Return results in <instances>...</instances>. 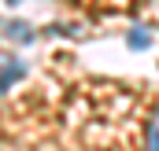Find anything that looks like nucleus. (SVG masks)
<instances>
[{
  "mask_svg": "<svg viewBox=\"0 0 159 151\" xmlns=\"http://www.w3.org/2000/svg\"><path fill=\"white\" fill-rule=\"evenodd\" d=\"M129 44H133V48H148V33H144V30H137V33L129 37Z\"/></svg>",
  "mask_w": 159,
  "mask_h": 151,
  "instance_id": "nucleus-3",
  "label": "nucleus"
},
{
  "mask_svg": "<svg viewBox=\"0 0 159 151\" xmlns=\"http://www.w3.org/2000/svg\"><path fill=\"white\" fill-rule=\"evenodd\" d=\"M7 30H11V37H19V41H30V30H26V26H15V22H11Z\"/></svg>",
  "mask_w": 159,
  "mask_h": 151,
  "instance_id": "nucleus-4",
  "label": "nucleus"
},
{
  "mask_svg": "<svg viewBox=\"0 0 159 151\" xmlns=\"http://www.w3.org/2000/svg\"><path fill=\"white\" fill-rule=\"evenodd\" d=\"M19 77H22V63H15V59L0 55V92H7V85H11V81H19Z\"/></svg>",
  "mask_w": 159,
  "mask_h": 151,
  "instance_id": "nucleus-1",
  "label": "nucleus"
},
{
  "mask_svg": "<svg viewBox=\"0 0 159 151\" xmlns=\"http://www.w3.org/2000/svg\"><path fill=\"white\" fill-rule=\"evenodd\" d=\"M148 151H159V114L152 122V133H148Z\"/></svg>",
  "mask_w": 159,
  "mask_h": 151,
  "instance_id": "nucleus-2",
  "label": "nucleus"
}]
</instances>
